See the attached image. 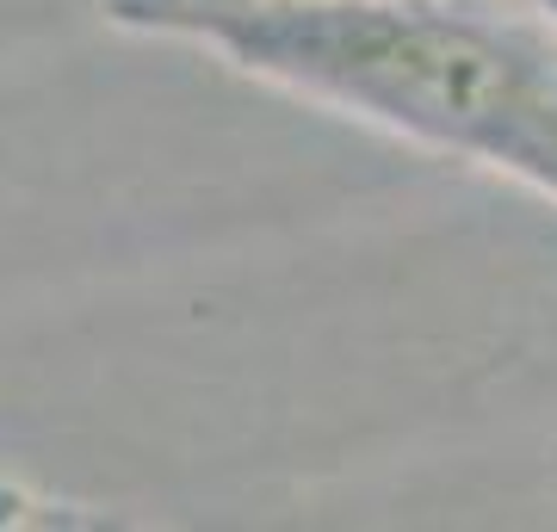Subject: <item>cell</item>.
Here are the masks:
<instances>
[{
	"instance_id": "6da1fadb",
	"label": "cell",
	"mask_w": 557,
	"mask_h": 532,
	"mask_svg": "<svg viewBox=\"0 0 557 532\" xmlns=\"http://www.w3.org/2000/svg\"><path fill=\"white\" fill-rule=\"evenodd\" d=\"M100 13L483 174L557 69V32L502 0H100Z\"/></svg>"
},
{
	"instance_id": "7a4b0ae2",
	"label": "cell",
	"mask_w": 557,
	"mask_h": 532,
	"mask_svg": "<svg viewBox=\"0 0 557 532\" xmlns=\"http://www.w3.org/2000/svg\"><path fill=\"white\" fill-rule=\"evenodd\" d=\"M490 174L515 180V186H527V193L557 205V69L539 81V94L527 99V112L515 119V131L502 137Z\"/></svg>"
},
{
	"instance_id": "3957f363",
	"label": "cell",
	"mask_w": 557,
	"mask_h": 532,
	"mask_svg": "<svg viewBox=\"0 0 557 532\" xmlns=\"http://www.w3.org/2000/svg\"><path fill=\"white\" fill-rule=\"evenodd\" d=\"M502 7H520V13H533L539 25H552L557 32V0H502Z\"/></svg>"
}]
</instances>
